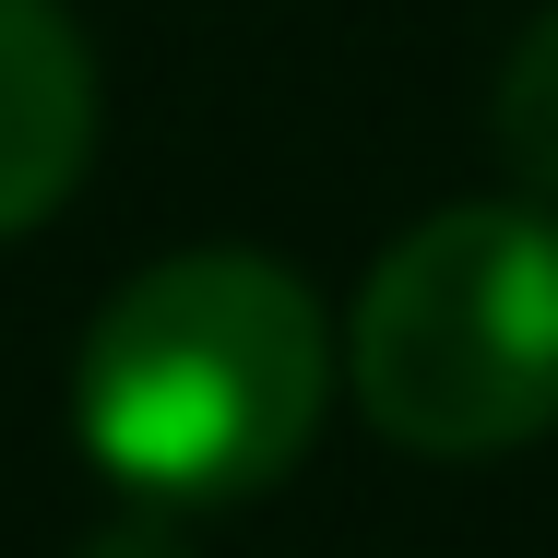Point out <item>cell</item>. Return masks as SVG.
I'll list each match as a JSON object with an SVG mask.
<instances>
[{
  "instance_id": "cell-1",
  "label": "cell",
  "mask_w": 558,
  "mask_h": 558,
  "mask_svg": "<svg viewBox=\"0 0 558 558\" xmlns=\"http://www.w3.org/2000/svg\"><path fill=\"white\" fill-rule=\"evenodd\" d=\"M333 392V333L310 286L262 250H179L131 274L72 356V440L155 511L262 499Z\"/></svg>"
},
{
  "instance_id": "cell-2",
  "label": "cell",
  "mask_w": 558,
  "mask_h": 558,
  "mask_svg": "<svg viewBox=\"0 0 558 558\" xmlns=\"http://www.w3.org/2000/svg\"><path fill=\"white\" fill-rule=\"evenodd\" d=\"M344 392L380 440L475 463L558 428V215L451 203L380 250L344 322Z\"/></svg>"
},
{
  "instance_id": "cell-3",
  "label": "cell",
  "mask_w": 558,
  "mask_h": 558,
  "mask_svg": "<svg viewBox=\"0 0 558 558\" xmlns=\"http://www.w3.org/2000/svg\"><path fill=\"white\" fill-rule=\"evenodd\" d=\"M96 155V48L60 0H0V238L48 226Z\"/></svg>"
},
{
  "instance_id": "cell-4",
  "label": "cell",
  "mask_w": 558,
  "mask_h": 558,
  "mask_svg": "<svg viewBox=\"0 0 558 558\" xmlns=\"http://www.w3.org/2000/svg\"><path fill=\"white\" fill-rule=\"evenodd\" d=\"M487 143H499L511 191L558 215V0L535 12V24H523V48L499 60V96H487Z\"/></svg>"
},
{
  "instance_id": "cell-5",
  "label": "cell",
  "mask_w": 558,
  "mask_h": 558,
  "mask_svg": "<svg viewBox=\"0 0 558 558\" xmlns=\"http://www.w3.org/2000/svg\"><path fill=\"white\" fill-rule=\"evenodd\" d=\"M84 558H179V547H167L155 523H119V535H96V547H84Z\"/></svg>"
}]
</instances>
